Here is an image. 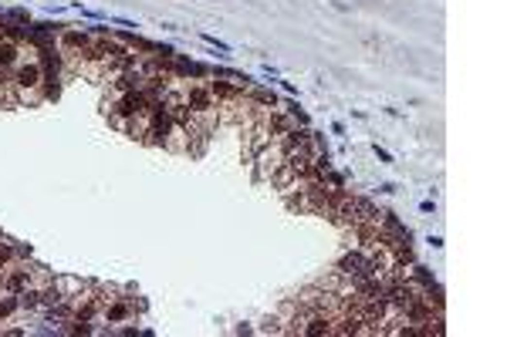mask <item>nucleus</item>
I'll use <instances>...</instances> for the list:
<instances>
[{
	"mask_svg": "<svg viewBox=\"0 0 507 337\" xmlns=\"http://www.w3.org/2000/svg\"><path fill=\"white\" fill-rule=\"evenodd\" d=\"M284 155H288V148H284V142H281V138H274L267 148H261V152L250 159L254 182H271V176H274V169L284 162Z\"/></svg>",
	"mask_w": 507,
	"mask_h": 337,
	"instance_id": "f257e3e1",
	"label": "nucleus"
},
{
	"mask_svg": "<svg viewBox=\"0 0 507 337\" xmlns=\"http://www.w3.org/2000/svg\"><path fill=\"white\" fill-rule=\"evenodd\" d=\"M139 314V307H136V300L132 297H112L105 307H102V324H125V321H132Z\"/></svg>",
	"mask_w": 507,
	"mask_h": 337,
	"instance_id": "f03ea898",
	"label": "nucleus"
},
{
	"mask_svg": "<svg viewBox=\"0 0 507 337\" xmlns=\"http://www.w3.org/2000/svg\"><path fill=\"white\" fill-rule=\"evenodd\" d=\"M207 84H210V91H213L217 105H230V101H240V98H244V88H240V84H233V81H223V78H210Z\"/></svg>",
	"mask_w": 507,
	"mask_h": 337,
	"instance_id": "7ed1b4c3",
	"label": "nucleus"
},
{
	"mask_svg": "<svg viewBox=\"0 0 507 337\" xmlns=\"http://www.w3.org/2000/svg\"><path fill=\"white\" fill-rule=\"evenodd\" d=\"M20 44L17 41H7V37H0V71L3 74H14V67L20 64Z\"/></svg>",
	"mask_w": 507,
	"mask_h": 337,
	"instance_id": "20e7f679",
	"label": "nucleus"
},
{
	"mask_svg": "<svg viewBox=\"0 0 507 337\" xmlns=\"http://www.w3.org/2000/svg\"><path fill=\"white\" fill-rule=\"evenodd\" d=\"M14 317H20V300H17V293H0V324H7V321H14Z\"/></svg>",
	"mask_w": 507,
	"mask_h": 337,
	"instance_id": "39448f33",
	"label": "nucleus"
},
{
	"mask_svg": "<svg viewBox=\"0 0 507 337\" xmlns=\"http://www.w3.org/2000/svg\"><path fill=\"white\" fill-rule=\"evenodd\" d=\"M88 280H81V276H68V273H54V287L68 297V293H74V290H81Z\"/></svg>",
	"mask_w": 507,
	"mask_h": 337,
	"instance_id": "423d86ee",
	"label": "nucleus"
},
{
	"mask_svg": "<svg viewBox=\"0 0 507 337\" xmlns=\"http://www.w3.org/2000/svg\"><path fill=\"white\" fill-rule=\"evenodd\" d=\"M0 20L3 24H31V14L24 7H7V10H0Z\"/></svg>",
	"mask_w": 507,
	"mask_h": 337,
	"instance_id": "0eeeda50",
	"label": "nucleus"
},
{
	"mask_svg": "<svg viewBox=\"0 0 507 337\" xmlns=\"http://www.w3.org/2000/svg\"><path fill=\"white\" fill-rule=\"evenodd\" d=\"M284 112L294 118V125H304V128L311 125V115H308V112H301V108H297V101H288V105H284Z\"/></svg>",
	"mask_w": 507,
	"mask_h": 337,
	"instance_id": "6e6552de",
	"label": "nucleus"
},
{
	"mask_svg": "<svg viewBox=\"0 0 507 337\" xmlns=\"http://www.w3.org/2000/svg\"><path fill=\"white\" fill-rule=\"evenodd\" d=\"M200 41H203V44H210V48H217L223 58H230V44H227V41H220L217 34H200Z\"/></svg>",
	"mask_w": 507,
	"mask_h": 337,
	"instance_id": "1a4fd4ad",
	"label": "nucleus"
},
{
	"mask_svg": "<svg viewBox=\"0 0 507 337\" xmlns=\"http://www.w3.org/2000/svg\"><path fill=\"white\" fill-rule=\"evenodd\" d=\"M91 37H112V27H105V20L102 24H91V27H85Z\"/></svg>",
	"mask_w": 507,
	"mask_h": 337,
	"instance_id": "9d476101",
	"label": "nucleus"
},
{
	"mask_svg": "<svg viewBox=\"0 0 507 337\" xmlns=\"http://www.w3.org/2000/svg\"><path fill=\"white\" fill-rule=\"evenodd\" d=\"M372 152H375V159H379V162H382V165H389V162H392V155H389V152H385V148H382V145H379V142H375V145H372Z\"/></svg>",
	"mask_w": 507,
	"mask_h": 337,
	"instance_id": "9b49d317",
	"label": "nucleus"
},
{
	"mask_svg": "<svg viewBox=\"0 0 507 337\" xmlns=\"http://www.w3.org/2000/svg\"><path fill=\"white\" fill-rule=\"evenodd\" d=\"M426 243H430L433 250H443V246H446V243H443V236H436V233H430V240H426Z\"/></svg>",
	"mask_w": 507,
	"mask_h": 337,
	"instance_id": "f8f14e48",
	"label": "nucleus"
},
{
	"mask_svg": "<svg viewBox=\"0 0 507 337\" xmlns=\"http://www.w3.org/2000/svg\"><path fill=\"white\" fill-rule=\"evenodd\" d=\"M420 209H423V212H436V202L433 199H423V202H420Z\"/></svg>",
	"mask_w": 507,
	"mask_h": 337,
	"instance_id": "ddd939ff",
	"label": "nucleus"
},
{
	"mask_svg": "<svg viewBox=\"0 0 507 337\" xmlns=\"http://www.w3.org/2000/svg\"><path fill=\"white\" fill-rule=\"evenodd\" d=\"M379 193H382V196H392V193H396V186H392V182H382V186H379Z\"/></svg>",
	"mask_w": 507,
	"mask_h": 337,
	"instance_id": "4468645a",
	"label": "nucleus"
},
{
	"mask_svg": "<svg viewBox=\"0 0 507 337\" xmlns=\"http://www.w3.org/2000/svg\"><path fill=\"white\" fill-rule=\"evenodd\" d=\"M233 334H254V327H250V324H237Z\"/></svg>",
	"mask_w": 507,
	"mask_h": 337,
	"instance_id": "2eb2a0df",
	"label": "nucleus"
},
{
	"mask_svg": "<svg viewBox=\"0 0 507 337\" xmlns=\"http://www.w3.org/2000/svg\"><path fill=\"white\" fill-rule=\"evenodd\" d=\"M261 71H264V78H281V74H278V67H271V64H264Z\"/></svg>",
	"mask_w": 507,
	"mask_h": 337,
	"instance_id": "dca6fc26",
	"label": "nucleus"
},
{
	"mask_svg": "<svg viewBox=\"0 0 507 337\" xmlns=\"http://www.w3.org/2000/svg\"><path fill=\"white\" fill-rule=\"evenodd\" d=\"M281 88H284V91H288V95H294V98H297V88H294V84H291V81H281Z\"/></svg>",
	"mask_w": 507,
	"mask_h": 337,
	"instance_id": "f3484780",
	"label": "nucleus"
}]
</instances>
